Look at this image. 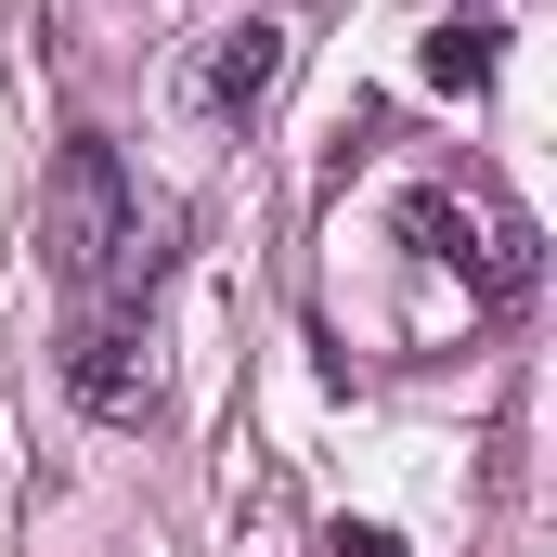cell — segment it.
I'll return each mask as SVG.
<instances>
[{"label":"cell","mask_w":557,"mask_h":557,"mask_svg":"<svg viewBox=\"0 0 557 557\" xmlns=\"http://www.w3.org/2000/svg\"><path fill=\"white\" fill-rule=\"evenodd\" d=\"M324 557H403V532H389V519H337V532H324Z\"/></svg>","instance_id":"obj_6"},{"label":"cell","mask_w":557,"mask_h":557,"mask_svg":"<svg viewBox=\"0 0 557 557\" xmlns=\"http://www.w3.org/2000/svg\"><path fill=\"white\" fill-rule=\"evenodd\" d=\"M403 247L454 260L480 298H532V221L493 208L480 182H416V195H403Z\"/></svg>","instance_id":"obj_2"},{"label":"cell","mask_w":557,"mask_h":557,"mask_svg":"<svg viewBox=\"0 0 557 557\" xmlns=\"http://www.w3.org/2000/svg\"><path fill=\"white\" fill-rule=\"evenodd\" d=\"M493 39H506V26H428V91H493Z\"/></svg>","instance_id":"obj_5"},{"label":"cell","mask_w":557,"mask_h":557,"mask_svg":"<svg viewBox=\"0 0 557 557\" xmlns=\"http://www.w3.org/2000/svg\"><path fill=\"white\" fill-rule=\"evenodd\" d=\"M65 389H78V416H104V428H143V416H156L143 311H78V324H65Z\"/></svg>","instance_id":"obj_3"},{"label":"cell","mask_w":557,"mask_h":557,"mask_svg":"<svg viewBox=\"0 0 557 557\" xmlns=\"http://www.w3.org/2000/svg\"><path fill=\"white\" fill-rule=\"evenodd\" d=\"M273 78H285V26H273V13H247V26H221V39H208L195 104H208V117H247V104H273Z\"/></svg>","instance_id":"obj_4"},{"label":"cell","mask_w":557,"mask_h":557,"mask_svg":"<svg viewBox=\"0 0 557 557\" xmlns=\"http://www.w3.org/2000/svg\"><path fill=\"white\" fill-rule=\"evenodd\" d=\"M39 260H52V285H65L78 311H143L156 273H169V247L143 234V195H131V169H117V143H104V131H78L65 156H52Z\"/></svg>","instance_id":"obj_1"}]
</instances>
